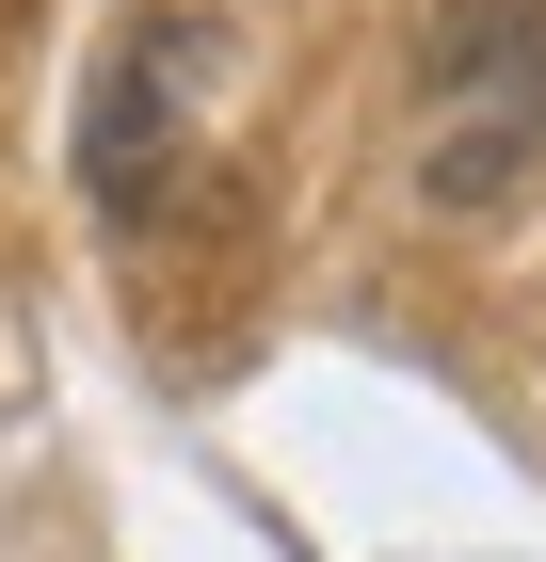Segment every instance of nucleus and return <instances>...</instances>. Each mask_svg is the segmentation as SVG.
Wrapping results in <instances>:
<instances>
[{"label":"nucleus","instance_id":"1","mask_svg":"<svg viewBox=\"0 0 546 562\" xmlns=\"http://www.w3.org/2000/svg\"><path fill=\"white\" fill-rule=\"evenodd\" d=\"M419 193L499 225L546 193V0H434L419 16Z\"/></svg>","mask_w":546,"mask_h":562},{"label":"nucleus","instance_id":"2","mask_svg":"<svg viewBox=\"0 0 546 562\" xmlns=\"http://www.w3.org/2000/svg\"><path fill=\"white\" fill-rule=\"evenodd\" d=\"M210 81H225V33L193 16V0H145L113 33V65H97L81 97V193L113 225H145L177 193V161H193V130H210Z\"/></svg>","mask_w":546,"mask_h":562}]
</instances>
